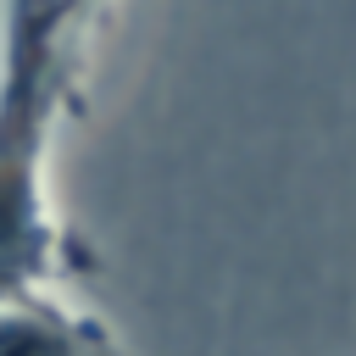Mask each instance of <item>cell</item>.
<instances>
[{
  "instance_id": "2",
  "label": "cell",
  "mask_w": 356,
  "mask_h": 356,
  "mask_svg": "<svg viewBox=\"0 0 356 356\" xmlns=\"http://www.w3.org/2000/svg\"><path fill=\"white\" fill-rule=\"evenodd\" d=\"M0 356H122V350L95 317L67 312L44 289V295L0 300Z\"/></svg>"
},
{
  "instance_id": "3",
  "label": "cell",
  "mask_w": 356,
  "mask_h": 356,
  "mask_svg": "<svg viewBox=\"0 0 356 356\" xmlns=\"http://www.w3.org/2000/svg\"><path fill=\"white\" fill-rule=\"evenodd\" d=\"M89 6H100V0H89Z\"/></svg>"
},
{
  "instance_id": "1",
  "label": "cell",
  "mask_w": 356,
  "mask_h": 356,
  "mask_svg": "<svg viewBox=\"0 0 356 356\" xmlns=\"http://www.w3.org/2000/svg\"><path fill=\"white\" fill-rule=\"evenodd\" d=\"M89 0H6L0 22V300L44 295L67 267L44 167L78 72Z\"/></svg>"
}]
</instances>
